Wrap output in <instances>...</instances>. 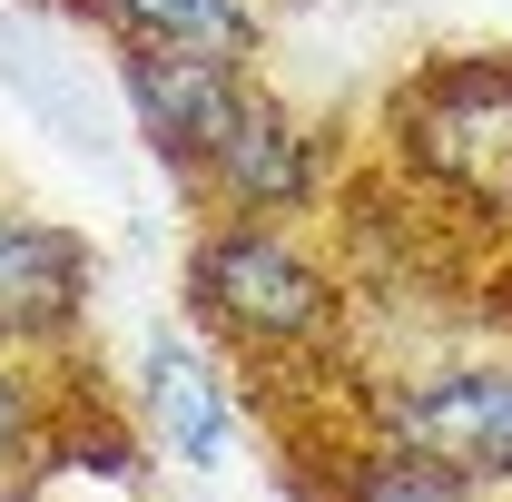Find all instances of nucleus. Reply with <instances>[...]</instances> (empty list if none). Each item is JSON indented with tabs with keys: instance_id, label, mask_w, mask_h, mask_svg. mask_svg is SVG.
Returning a JSON list of instances; mask_svg holds the SVG:
<instances>
[{
	"instance_id": "4",
	"label": "nucleus",
	"mask_w": 512,
	"mask_h": 502,
	"mask_svg": "<svg viewBox=\"0 0 512 502\" xmlns=\"http://www.w3.org/2000/svg\"><path fill=\"white\" fill-rule=\"evenodd\" d=\"M355 424L512 493V335H483V345L453 335V345H414L355 375Z\"/></svg>"
},
{
	"instance_id": "8",
	"label": "nucleus",
	"mask_w": 512,
	"mask_h": 502,
	"mask_svg": "<svg viewBox=\"0 0 512 502\" xmlns=\"http://www.w3.org/2000/svg\"><path fill=\"white\" fill-rule=\"evenodd\" d=\"M316 502H512V493L453 473L434 453H404L375 424H345L335 443H316Z\"/></svg>"
},
{
	"instance_id": "6",
	"label": "nucleus",
	"mask_w": 512,
	"mask_h": 502,
	"mask_svg": "<svg viewBox=\"0 0 512 502\" xmlns=\"http://www.w3.org/2000/svg\"><path fill=\"white\" fill-rule=\"evenodd\" d=\"M89 306H99V247L69 217L0 197V355L60 365L89 335Z\"/></svg>"
},
{
	"instance_id": "7",
	"label": "nucleus",
	"mask_w": 512,
	"mask_h": 502,
	"mask_svg": "<svg viewBox=\"0 0 512 502\" xmlns=\"http://www.w3.org/2000/svg\"><path fill=\"white\" fill-rule=\"evenodd\" d=\"M109 50H197V60H266L276 0H69Z\"/></svg>"
},
{
	"instance_id": "10",
	"label": "nucleus",
	"mask_w": 512,
	"mask_h": 502,
	"mask_svg": "<svg viewBox=\"0 0 512 502\" xmlns=\"http://www.w3.org/2000/svg\"><path fill=\"white\" fill-rule=\"evenodd\" d=\"M483 315H493V335H512V247L483 266Z\"/></svg>"
},
{
	"instance_id": "1",
	"label": "nucleus",
	"mask_w": 512,
	"mask_h": 502,
	"mask_svg": "<svg viewBox=\"0 0 512 502\" xmlns=\"http://www.w3.org/2000/svg\"><path fill=\"white\" fill-rule=\"evenodd\" d=\"M119 109L138 148L207 207V217H316L345 188L335 128L306 119L256 60H197V50H109Z\"/></svg>"
},
{
	"instance_id": "3",
	"label": "nucleus",
	"mask_w": 512,
	"mask_h": 502,
	"mask_svg": "<svg viewBox=\"0 0 512 502\" xmlns=\"http://www.w3.org/2000/svg\"><path fill=\"white\" fill-rule=\"evenodd\" d=\"M375 168L434 197L453 227L512 237V50H434L394 69L375 99Z\"/></svg>"
},
{
	"instance_id": "9",
	"label": "nucleus",
	"mask_w": 512,
	"mask_h": 502,
	"mask_svg": "<svg viewBox=\"0 0 512 502\" xmlns=\"http://www.w3.org/2000/svg\"><path fill=\"white\" fill-rule=\"evenodd\" d=\"M50 453V394H40V365L30 355H0V493Z\"/></svg>"
},
{
	"instance_id": "5",
	"label": "nucleus",
	"mask_w": 512,
	"mask_h": 502,
	"mask_svg": "<svg viewBox=\"0 0 512 502\" xmlns=\"http://www.w3.org/2000/svg\"><path fill=\"white\" fill-rule=\"evenodd\" d=\"M128 424H138V443L158 463H178V473H217L237 453V424H247L237 365L197 335L188 315L138 325V345H128Z\"/></svg>"
},
{
	"instance_id": "2",
	"label": "nucleus",
	"mask_w": 512,
	"mask_h": 502,
	"mask_svg": "<svg viewBox=\"0 0 512 502\" xmlns=\"http://www.w3.org/2000/svg\"><path fill=\"white\" fill-rule=\"evenodd\" d=\"M178 315L256 375H316L355 335V276L296 217H207L178 256Z\"/></svg>"
}]
</instances>
